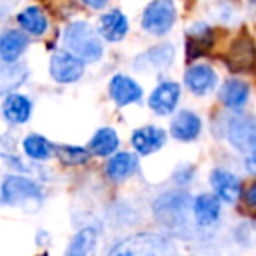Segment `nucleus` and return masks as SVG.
<instances>
[{"mask_svg": "<svg viewBox=\"0 0 256 256\" xmlns=\"http://www.w3.org/2000/svg\"><path fill=\"white\" fill-rule=\"evenodd\" d=\"M193 202L195 200H192L186 192H170L154 202L153 212L167 230L179 237H186L192 230V216L195 218Z\"/></svg>", "mask_w": 256, "mask_h": 256, "instance_id": "1", "label": "nucleus"}, {"mask_svg": "<svg viewBox=\"0 0 256 256\" xmlns=\"http://www.w3.org/2000/svg\"><path fill=\"white\" fill-rule=\"evenodd\" d=\"M107 256H178V251L165 235L136 234L114 246Z\"/></svg>", "mask_w": 256, "mask_h": 256, "instance_id": "2", "label": "nucleus"}, {"mask_svg": "<svg viewBox=\"0 0 256 256\" xmlns=\"http://www.w3.org/2000/svg\"><path fill=\"white\" fill-rule=\"evenodd\" d=\"M64 44L67 51L81 58L82 62H96L104 53L98 34L86 22H74L65 28Z\"/></svg>", "mask_w": 256, "mask_h": 256, "instance_id": "3", "label": "nucleus"}, {"mask_svg": "<svg viewBox=\"0 0 256 256\" xmlns=\"http://www.w3.org/2000/svg\"><path fill=\"white\" fill-rule=\"evenodd\" d=\"M176 6L172 0H153L142 14V28L151 36H165L176 23Z\"/></svg>", "mask_w": 256, "mask_h": 256, "instance_id": "4", "label": "nucleus"}, {"mask_svg": "<svg viewBox=\"0 0 256 256\" xmlns=\"http://www.w3.org/2000/svg\"><path fill=\"white\" fill-rule=\"evenodd\" d=\"M42 198L40 188L28 178L22 176H8L2 184V204L4 206H18V204L36 202Z\"/></svg>", "mask_w": 256, "mask_h": 256, "instance_id": "5", "label": "nucleus"}, {"mask_svg": "<svg viewBox=\"0 0 256 256\" xmlns=\"http://www.w3.org/2000/svg\"><path fill=\"white\" fill-rule=\"evenodd\" d=\"M50 70L54 81L67 84V82H74L81 78L82 70H84V62L72 54L70 51H56L51 56Z\"/></svg>", "mask_w": 256, "mask_h": 256, "instance_id": "6", "label": "nucleus"}, {"mask_svg": "<svg viewBox=\"0 0 256 256\" xmlns=\"http://www.w3.org/2000/svg\"><path fill=\"white\" fill-rule=\"evenodd\" d=\"M228 140L246 154L256 151V120L246 116L234 118L228 124Z\"/></svg>", "mask_w": 256, "mask_h": 256, "instance_id": "7", "label": "nucleus"}, {"mask_svg": "<svg viewBox=\"0 0 256 256\" xmlns=\"http://www.w3.org/2000/svg\"><path fill=\"white\" fill-rule=\"evenodd\" d=\"M256 62V46L249 36H238L226 53V65L234 72L251 70Z\"/></svg>", "mask_w": 256, "mask_h": 256, "instance_id": "8", "label": "nucleus"}, {"mask_svg": "<svg viewBox=\"0 0 256 256\" xmlns=\"http://www.w3.org/2000/svg\"><path fill=\"white\" fill-rule=\"evenodd\" d=\"M109 93L118 106H128V104L137 102L142 96V88L134 79L126 78L123 74H118L110 79Z\"/></svg>", "mask_w": 256, "mask_h": 256, "instance_id": "9", "label": "nucleus"}, {"mask_svg": "<svg viewBox=\"0 0 256 256\" xmlns=\"http://www.w3.org/2000/svg\"><path fill=\"white\" fill-rule=\"evenodd\" d=\"M181 88L178 82H162L150 96V107L158 114H170L178 106Z\"/></svg>", "mask_w": 256, "mask_h": 256, "instance_id": "10", "label": "nucleus"}, {"mask_svg": "<svg viewBox=\"0 0 256 256\" xmlns=\"http://www.w3.org/2000/svg\"><path fill=\"white\" fill-rule=\"evenodd\" d=\"M172 60H174V48L170 44H162L137 56L136 68L137 70H160V68L168 67Z\"/></svg>", "mask_w": 256, "mask_h": 256, "instance_id": "11", "label": "nucleus"}, {"mask_svg": "<svg viewBox=\"0 0 256 256\" xmlns=\"http://www.w3.org/2000/svg\"><path fill=\"white\" fill-rule=\"evenodd\" d=\"M210 186L220 200L226 204H234L240 196V181L234 174L224 170H214L210 174Z\"/></svg>", "mask_w": 256, "mask_h": 256, "instance_id": "12", "label": "nucleus"}, {"mask_svg": "<svg viewBox=\"0 0 256 256\" xmlns=\"http://www.w3.org/2000/svg\"><path fill=\"white\" fill-rule=\"evenodd\" d=\"M184 81H186V86H188L193 93H196V95H206L207 92H210V90L216 86L218 76L209 65L196 64L186 70Z\"/></svg>", "mask_w": 256, "mask_h": 256, "instance_id": "13", "label": "nucleus"}, {"mask_svg": "<svg viewBox=\"0 0 256 256\" xmlns=\"http://www.w3.org/2000/svg\"><path fill=\"white\" fill-rule=\"evenodd\" d=\"M128 32V20L121 11L114 9L98 20V34L109 42H118Z\"/></svg>", "mask_w": 256, "mask_h": 256, "instance_id": "14", "label": "nucleus"}, {"mask_svg": "<svg viewBox=\"0 0 256 256\" xmlns=\"http://www.w3.org/2000/svg\"><path fill=\"white\" fill-rule=\"evenodd\" d=\"M28 46V37L20 30H8L0 37V58L4 64H14Z\"/></svg>", "mask_w": 256, "mask_h": 256, "instance_id": "15", "label": "nucleus"}, {"mask_svg": "<svg viewBox=\"0 0 256 256\" xmlns=\"http://www.w3.org/2000/svg\"><path fill=\"white\" fill-rule=\"evenodd\" d=\"M132 144L140 154H151L165 144V132L158 126H144L136 130Z\"/></svg>", "mask_w": 256, "mask_h": 256, "instance_id": "16", "label": "nucleus"}, {"mask_svg": "<svg viewBox=\"0 0 256 256\" xmlns=\"http://www.w3.org/2000/svg\"><path fill=\"white\" fill-rule=\"evenodd\" d=\"M220 198L209 193L198 195L193 202V212H195V223L200 226H209V224L216 223L220 218Z\"/></svg>", "mask_w": 256, "mask_h": 256, "instance_id": "17", "label": "nucleus"}, {"mask_svg": "<svg viewBox=\"0 0 256 256\" xmlns=\"http://www.w3.org/2000/svg\"><path fill=\"white\" fill-rule=\"evenodd\" d=\"M200 128H202L200 118L190 110H182L172 121L170 134L179 140H193L198 137Z\"/></svg>", "mask_w": 256, "mask_h": 256, "instance_id": "18", "label": "nucleus"}, {"mask_svg": "<svg viewBox=\"0 0 256 256\" xmlns=\"http://www.w3.org/2000/svg\"><path fill=\"white\" fill-rule=\"evenodd\" d=\"M4 116L9 123L22 124L28 121L30 114H32V102L26 96L18 95V93H11L8 98L4 100Z\"/></svg>", "mask_w": 256, "mask_h": 256, "instance_id": "19", "label": "nucleus"}, {"mask_svg": "<svg viewBox=\"0 0 256 256\" xmlns=\"http://www.w3.org/2000/svg\"><path fill=\"white\" fill-rule=\"evenodd\" d=\"M249 96V86L240 79H230L223 84L220 93L221 102L230 109H240L248 102Z\"/></svg>", "mask_w": 256, "mask_h": 256, "instance_id": "20", "label": "nucleus"}, {"mask_svg": "<svg viewBox=\"0 0 256 256\" xmlns=\"http://www.w3.org/2000/svg\"><path fill=\"white\" fill-rule=\"evenodd\" d=\"M18 23L30 36H42L48 30V18L39 8L30 6L18 14Z\"/></svg>", "mask_w": 256, "mask_h": 256, "instance_id": "21", "label": "nucleus"}, {"mask_svg": "<svg viewBox=\"0 0 256 256\" xmlns=\"http://www.w3.org/2000/svg\"><path fill=\"white\" fill-rule=\"evenodd\" d=\"M137 168V156L132 153H118L106 165V172L110 179L120 181L132 174Z\"/></svg>", "mask_w": 256, "mask_h": 256, "instance_id": "22", "label": "nucleus"}, {"mask_svg": "<svg viewBox=\"0 0 256 256\" xmlns=\"http://www.w3.org/2000/svg\"><path fill=\"white\" fill-rule=\"evenodd\" d=\"M212 30L206 23H195L188 30V54L190 56H200L204 50L209 48L212 42Z\"/></svg>", "mask_w": 256, "mask_h": 256, "instance_id": "23", "label": "nucleus"}, {"mask_svg": "<svg viewBox=\"0 0 256 256\" xmlns=\"http://www.w3.org/2000/svg\"><path fill=\"white\" fill-rule=\"evenodd\" d=\"M118 144H120V139L112 128H100L90 142V150L98 156H107L112 151H116Z\"/></svg>", "mask_w": 256, "mask_h": 256, "instance_id": "24", "label": "nucleus"}, {"mask_svg": "<svg viewBox=\"0 0 256 256\" xmlns=\"http://www.w3.org/2000/svg\"><path fill=\"white\" fill-rule=\"evenodd\" d=\"M95 238H96V234L93 228L81 230L72 238L65 256H88V252L92 251L93 244H95Z\"/></svg>", "mask_w": 256, "mask_h": 256, "instance_id": "25", "label": "nucleus"}, {"mask_svg": "<svg viewBox=\"0 0 256 256\" xmlns=\"http://www.w3.org/2000/svg\"><path fill=\"white\" fill-rule=\"evenodd\" d=\"M23 150L34 160H46L53 153V146L50 144V140L44 139L40 136H28L23 140Z\"/></svg>", "mask_w": 256, "mask_h": 256, "instance_id": "26", "label": "nucleus"}, {"mask_svg": "<svg viewBox=\"0 0 256 256\" xmlns=\"http://www.w3.org/2000/svg\"><path fill=\"white\" fill-rule=\"evenodd\" d=\"M54 151L65 165H81L90 160V153L79 146H58Z\"/></svg>", "mask_w": 256, "mask_h": 256, "instance_id": "27", "label": "nucleus"}, {"mask_svg": "<svg viewBox=\"0 0 256 256\" xmlns=\"http://www.w3.org/2000/svg\"><path fill=\"white\" fill-rule=\"evenodd\" d=\"M244 198H246V204H248V206H251V207L256 206V182L249 186V190L246 192Z\"/></svg>", "mask_w": 256, "mask_h": 256, "instance_id": "28", "label": "nucleus"}, {"mask_svg": "<svg viewBox=\"0 0 256 256\" xmlns=\"http://www.w3.org/2000/svg\"><path fill=\"white\" fill-rule=\"evenodd\" d=\"M81 2H82L84 6H88V8L96 9V11H98V9H104V8H106L109 0H81Z\"/></svg>", "mask_w": 256, "mask_h": 256, "instance_id": "29", "label": "nucleus"}, {"mask_svg": "<svg viewBox=\"0 0 256 256\" xmlns=\"http://www.w3.org/2000/svg\"><path fill=\"white\" fill-rule=\"evenodd\" d=\"M246 168H248L251 174H256V151L251 154H248V160H246Z\"/></svg>", "mask_w": 256, "mask_h": 256, "instance_id": "30", "label": "nucleus"}]
</instances>
